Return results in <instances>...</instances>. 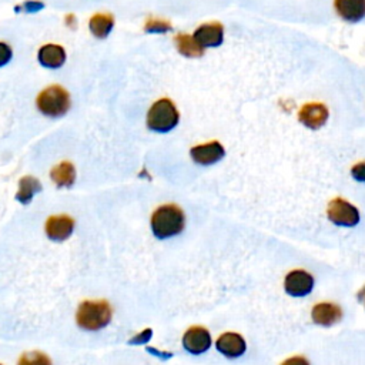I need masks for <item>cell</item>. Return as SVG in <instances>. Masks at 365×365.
Instances as JSON below:
<instances>
[{"mask_svg": "<svg viewBox=\"0 0 365 365\" xmlns=\"http://www.w3.org/2000/svg\"><path fill=\"white\" fill-rule=\"evenodd\" d=\"M185 213L176 204H166L159 207L152 215V230L153 234L166 240L180 234L185 229Z\"/></svg>", "mask_w": 365, "mask_h": 365, "instance_id": "6da1fadb", "label": "cell"}, {"mask_svg": "<svg viewBox=\"0 0 365 365\" xmlns=\"http://www.w3.org/2000/svg\"><path fill=\"white\" fill-rule=\"evenodd\" d=\"M112 320V308L106 301H85L80 304L76 322L86 331H97Z\"/></svg>", "mask_w": 365, "mask_h": 365, "instance_id": "7a4b0ae2", "label": "cell"}, {"mask_svg": "<svg viewBox=\"0 0 365 365\" xmlns=\"http://www.w3.org/2000/svg\"><path fill=\"white\" fill-rule=\"evenodd\" d=\"M180 115L174 103L169 99L156 101L148 115V127L157 133H167L178 123Z\"/></svg>", "mask_w": 365, "mask_h": 365, "instance_id": "3957f363", "label": "cell"}, {"mask_svg": "<svg viewBox=\"0 0 365 365\" xmlns=\"http://www.w3.org/2000/svg\"><path fill=\"white\" fill-rule=\"evenodd\" d=\"M70 107V96L60 86H50L38 97V108L48 117H62Z\"/></svg>", "mask_w": 365, "mask_h": 365, "instance_id": "277c9868", "label": "cell"}, {"mask_svg": "<svg viewBox=\"0 0 365 365\" xmlns=\"http://www.w3.org/2000/svg\"><path fill=\"white\" fill-rule=\"evenodd\" d=\"M327 215L334 224L343 227H354L359 223V211L357 207L343 199H334L328 204Z\"/></svg>", "mask_w": 365, "mask_h": 365, "instance_id": "5b68a950", "label": "cell"}, {"mask_svg": "<svg viewBox=\"0 0 365 365\" xmlns=\"http://www.w3.org/2000/svg\"><path fill=\"white\" fill-rule=\"evenodd\" d=\"M284 287L291 297H306L314 288V278L307 271L296 270L287 274Z\"/></svg>", "mask_w": 365, "mask_h": 365, "instance_id": "8992f818", "label": "cell"}, {"mask_svg": "<svg viewBox=\"0 0 365 365\" xmlns=\"http://www.w3.org/2000/svg\"><path fill=\"white\" fill-rule=\"evenodd\" d=\"M224 148L218 141L199 144L190 150L192 159L200 166H210L220 162L224 157Z\"/></svg>", "mask_w": 365, "mask_h": 365, "instance_id": "52a82bcc", "label": "cell"}, {"mask_svg": "<svg viewBox=\"0 0 365 365\" xmlns=\"http://www.w3.org/2000/svg\"><path fill=\"white\" fill-rule=\"evenodd\" d=\"M193 38L196 42L204 49V48H217L223 43L224 39V29L218 22L204 23L201 24Z\"/></svg>", "mask_w": 365, "mask_h": 365, "instance_id": "ba28073f", "label": "cell"}, {"mask_svg": "<svg viewBox=\"0 0 365 365\" xmlns=\"http://www.w3.org/2000/svg\"><path fill=\"white\" fill-rule=\"evenodd\" d=\"M182 347L190 354H203L211 347V336L203 327H192L182 337Z\"/></svg>", "mask_w": 365, "mask_h": 365, "instance_id": "9c48e42d", "label": "cell"}, {"mask_svg": "<svg viewBox=\"0 0 365 365\" xmlns=\"http://www.w3.org/2000/svg\"><path fill=\"white\" fill-rule=\"evenodd\" d=\"M328 119V108L321 103H307L301 107L299 120L311 130H318Z\"/></svg>", "mask_w": 365, "mask_h": 365, "instance_id": "30bf717a", "label": "cell"}, {"mask_svg": "<svg viewBox=\"0 0 365 365\" xmlns=\"http://www.w3.org/2000/svg\"><path fill=\"white\" fill-rule=\"evenodd\" d=\"M73 229H75V222L69 215H53L46 222V234L53 241L67 240Z\"/></svg>", "mask_w": 365, "mask_h": 365, "instance_id": "8fae6325", "label": "cell"}, {"mask_svg": "<svg viewBox=\"0 0 365 365\" xmlns=\"http://www.w3.org/2000/svg\"><path fill=\"white\" fill-rule=\"evenodd\" d=\"M215 347L223 355H226L229 358H238L247 350L244 338L236 333L223 334L220 338L217 340Z\"/></svg>", "mask_w": 365, "mask_h": 365, "instance_id": "7c38bea8", "label": "cell"}, {"mask_svg": "<svg viewBox=\"0 0 365 365\" xmlns=\"http://www.w3.org/2000/svg\"><path fill=\"white\" fill-rule=\"evenodd\" d=\"M313 321L322 327H331L343 317L341 308L331 303H320L311 311Z\"/></svg>", "mask_w": 365, "mask_h": 365, "instance_id": "4fadbf2b", "label": "cell"}, {"mask_svg": "<svg viewBox=\"0 0 365 365\" xmlns=\"http://www.w3.org/2000/svg\"><path fill=\"white\" fill-rule=\"evenodd\" d=\"M340 17L347 22H358L365 17V0H334Z\"/></svg>", "mask_w": 365, "mask_h": 365, "instance_id": "5bb4252c", "label": "cell"}, {"mask_svg": "<svg viewBox=\"0 0 365 365\" xmlns=\"http://www.w3.org/2000/svg\"><path fill=\"white\" fill-rule=\"evenodd\" d=\"M38 59L42 63V66L48 69H57L62 67L66 62V52L62 46L46 45L39 50Z\"/></svg>", "mask_w": 365, "mask_h": 365, "instance_id": "9a60e30c", "label": "cell"}, {"mask_svg": "<svg viewBox=\"0 0 365 365\" xmlns=\"http://www.w3.org/2000/svg\"><path fill=\"white\" fill-rule=\"evenodd\" d=\"M50 177L57 187H71L75 185V180H76L75 166L67 162L60 163L52 170Z\"/></svg>", "mask_w": 365, "mask_h": 365, "instance_id": "2e32d148", "label": "cell"}, {"mask_svg": "<svg viewBox=\"0 0 365 365\" xmlns=\"http://www.w3.org/2000/svg\"><path fill=\"white\" fill-rule=\"evenodd\" d=\"M113 26H115V19L112 15H107V13H97L89 22L90 31L97 39H106L107 36L110 34Z\"/></svg>", "mask_w": 365, "mask_h": 365, "instance_id": "e0dca14e", "label": "cell"}, {"mask_svg": "<svg viewBox=\"0 0 365 365\" xmlns=\"http://www.w3.org/2000/svg\"><path fill=\"white\" fill-rule=\"evenodd\" d=\"M176 46L178 52L186 57H201L204 55V49L196 42V39L190 34L180 33L176 36Z\"/></svg>", "mask_w": 365, "mask_h": 365, "instance_id": "ac0fdd59", "label": "cell"}, {"mask_svg": "<svg viewBox=\"0 0 365 365\" xmlns=\"http://www.w3.org/2000/svg\"><path fill=\"white\" fill-rule=\"evenodd\" d=\"M42 190V185L38 178H34L31 176H26L19 181V190L16 194V200L29 204L34 194H38Z\"/></svg>", "mask_w": 365, "mask_h": 365, "instance_id": "d6986e66", "label": "cell"}, {"mask_svg": "<svg viewBox=\"0 0 365 365\" xmlns=\"http://www.w3.org/2000/svg\"><path fill=\"white\" fill-rule=\"evenodd\" d=\"M17 365H52L49 357L42 352H26L20 357Z\"/></svg>", "mask_w": 365, "mask_h": 365, "instance_id": "ffe728a7", "label": "cell"}, {"mask_svg": "<svg viewBox=\"0 0 365 365\" xmlns=\"http://www.w3.org/2000/svg\"><path fill=\"white\" fill-rule=\"evenodd\" d=\"M145 31L150 33H166L169 30H171V23L163 19H157V17H150L148 22H145L144 26Z\"/></svg>", "mask_w": 365, "mask_h": 365, "instance_id": "44dd1931", "label": "cell"}, {"mask_svg": "<svg viewBox=\"0 0 365 365\" xmlns=\"http://www.w3.org/2000/svg\"><path fill=\"white\" fill-rule=\"evenodd\" d=\"M12 59V49L6 45L0 42V67L8 64Z\"/></svg>", "mask_w": 365, "mask_h": 365, "instance_id": "7402d4cb", "label": "cell"}, {"mask_svg": "<svg viewBox=\"0 0 365 365\" xmlns=\"http://www.w3.org/2000/svg\"><path fill=\"white\" fill-rule=\"evenodd\" d=\"M152 336H153V333H152V330L149 328V330H144V331H141L140 334H137L136 337H133V338L130 340V344H133V345H136V344H145V343L150 341Z\"/></svg>", "mask_w": 365, "mask_h": 365, "instance_id": "603a6c76", "label": "cell"}, {"mask_svg": "<svg viewBox=\"0 0 365 365\" xmlns=\"http://www.w3.org/2000/svg\"><path fill=\"white\" fill-rule=\"evenodd\" d=\"M351 174L355 180L365 182V162L357 163L352 169H351Z\"/></svg>", "mask_w": 365, "mask_h": 365, "instance_id": "cb8c5ba5", "label": "cell"}, {"mask_svg": "<svg viewBox=\"0 0 365 365\" xmlns=\"http://www.w3.org/2000/svg\"><path fill=\"white\" fill-rule=\"evenodd\" d=\"M281 365H310V362L303 357H293L285 359Z\"/></svg>", "mask_w": 365, "mask_h": 365, "instance_id": "d4e9b609", "label": "cell"}, {"mask_svg": "<svg viewBox=\"0 0 365 365\" xmlns=\"http://www.w3.org/2000/svg\"><path fill=\"white\" fill-rule=\"evenodd\" d=\"M43 8V3L41 2H27L23 5V10L26 12H33V10H39Z\"/></svg>", "mask_w": 365, "mask_h": 365, "instance_id": "484cf974", "label": "cell"}, {"mask_svg": "<svg viewBox=\"0 0 365 365\" xmlns=\"http://www.w3.org/2000/svg\"><path fill=\"white\" fill-rule=\"evenodd\" d=\"M358 300L365 306V287L358 293Z\"/></svg>", "mask_w": 365, "mask_h": 365, "instance_id": "4316f807", "label": "cell"}]
</instances>
